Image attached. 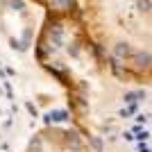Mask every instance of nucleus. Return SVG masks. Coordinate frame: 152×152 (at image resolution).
I'll use <instances>...</instances> for the list:
<instances>
[{"mask_svg": "<svg viewBox=\"0 0 152 152\" xmlns=\"http://www.w3.org/2000/svg\"><path fill=\"white\" fill-rule=\"evenodd\" d=\"M34 5L43 7L45 14H77L80 0H30Z\"/></svg>", "mask_w": 152, "mask_h": 152, "instance_id": "nucleus-1", "label": "nucleus"}]
</instances>
